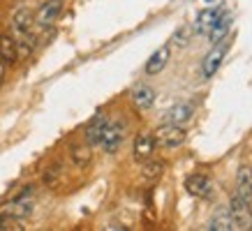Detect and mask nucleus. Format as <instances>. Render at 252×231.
Here are the masks:
<instances>
[{
  "instance_id": "3",
  "label": "nucleus",
  "mask_w": 252,
  "mask_h": 231,
  "mask_svg": "<svg viewBox=\"0 0 252 231\" xmlns=\"http://www.w3.org/2000/svg\"><path fill=\"white\" fill-rule=\"evenodd\" d=\"M231 215V220H234V227L241 231H250L252 229V208L245 203L241 197H238L236 192L231 194L229 199V210H227Z\"/></svg>"
},
{
  "instance_id": "18",
  "label": "nucleus",
  "mask_w": 252,
  "mask_h": 231,
  "mask_svg": "<svg viewBox=\"0 0 252 231\" xmlns=\"http://www.w3.org/2000/svg\"><path fill=\"white\" fill-rule=\"evenodd\" d=\"M194 37V28H192V23H185V26H181L178 30L174 32V37H171V44H176V46H188L190 44V39Z\"/></svg>"
},
{
  "instance_id": "2",
  "label": "nucleus",
  "mask_w": 252,
  "mask_h": 231,
  "mask_svg": "<svg viewBox=\"0 0 252 231\" xmlns=\"http://www.w3.org/2000/svg\"><path fill=\"white\" fill-rule=\"evenodd\" d=\"M153 139L158 148H178L185 141V130L176 123H164L153 132Z\"/></svg>"
},
{
  "instance_id": "8",
  "label": "nucleus",
  "mask_w": 252,
  "mask_h": 231,
  "mask_svg": "<svg viewBox=\"0 0 252 231\" xmlns=\"http://www.w3.org/2000/svg\"><path fill=\"white\" fill-rule=\"evenodd\" d=\"M155 139H153V132H141V134H137V139H134V160L137 162H146L151 160L155 153Z\"/></svg>"
},
{
  "instance_id": "5",
  "label": "nucleus",
  "mask_w": 252,
  "mask_h": 231,
  "mask_svg": "<svg viewBox=\"0 0 252 231\" xmlns=\"http://www.w3.org/2000/svg\"><path fill=\"white\" fill-rule=\"evenodd\" d=\"M123 141H125V125L111 123V120H109V125L104 127V132H102V139H99L102 150L109 155H114L116 150L123 146Z\"/></svg>"
},
{
  "instance_id": "23",
  "label": "nucleus",
  "mask_w": 252,
  "mask_h": 231,
  "mask_svg": "<svg viewBox=\"0 0 252 231\" xmlns=\"http://www.w3.org/2000/svg\"><path fill=\"white\" fill-rule=\"evenodd\" d=\"M206 2H215V0H206Z\"/></svg>"
},
{
  "instance_id": "16",
  "label": "nucleus",
  "mask_w": 252,
  "mask_h": 231,
  "mask_svg": "<svg viewBox=\"0 0 252 231\" xmlns=\"http://www.w3.org/2000/svg\"><path fill=\"white\" fill-rule=\"evenodd\" d=\"M0 60L5 62V65H14L19 60L16 42L12 35H0Z\"/></svg>"
},
{
  "instance_id": "4",
  "label": "nucleus",
  "mask_w": 252,
  "mask_h": 231,
  "mask_svg": "<svg viewBox=\"0 0 252 231\" xmlns=\"http://www.w3.org/2000/svg\"><path fill=\"white\" fill-rule=\"evenodd\" d=\"M229 44H231L229 35H227V37H222L220 42H215V44H213V49H211V51L206 54V58H204V77L211 79L215 72L220 69L222 60H224V56H227Z\"/></svg>"
},
{
  "instance_id": "15",
  "label": "nucleus",
  "mask_w": 252,
  "mask_h": 231,
  "mask_svg": "<svg viewBox=\"0 0 252 231\" xmlns=\"http://www.w3.org/2000/svg\"><path fill=\"white\" fill-rule=\"evenodd\" d=\"M192 116H194V109H192V104H176V107H171L164 114V123H176V125H183L188 123Z\"/></svg>"
},
{
  "instance_id": "6",
  "label": "nucleus",
  "mask_w": 252,
  "mask_h": 231,
  "mask_svg": "<svg viewBox=\"0 0 252 231\" xmlns=\"http://www.w3.org/2000/svg\"><path fill=\"white\" fill-rule=\"evenodd\" d=\"M185 190L192 194V197H197V199H211L215 194V185L213 180L204 173H192V176L185 178Z\"/></svg>"
},
{
  "instance_id": "22",
  "label": "nucleus",
  "mask_w": 252,
  "mask_h": 231,
  "mask_svg": "<svg viewBox=\"0 0 252 231\" xmlns=\"http://www.w3.org/2000/svg\"><path fill=\"white\" fill-rule=\"evenodd\" d=\"M2 81H5V62L0 60V86H2Z\"/></svg>"
},
{
  "instance_id": "14",
  "label": "nucleus",
  "mask_w": 252,
  "mask_h": 231,
  "mask_svg": "<svg viewBox=\"0 0 252 231\" xmlns=\"http://www.w3.org/2000/svg\"><path fill=\"white\" fill-rule=\"evenodd\" d=\"M132 102H134V107H137L139 111H146V109H151L155 104V90L146 84L134 86V90H132Z\"/></svg>"
},
{
  "instance_id": "7",
  "label": "nucleus",
  "mask_w": 252,
  "mask_h": 231,
  "mask_svg": "<svg viewBox=\"0 0 252 231\" xmlns=\"http://www.w3.org/2000/svg\"><path fill=\"white\" fill-rule=\"evenodd\" d=\"M61 12H63V0H42L37 14H35V23L39 28H51L58 21Z\"/></svg>"
},
{
  "instance_id": "10",
  "label": "nucleus",
  "mask_w": 252,
  "mask_h": 231,
  "mask_svg": "<svg viewBox=\"0 0 252 231\" xmlns=\"http://www.w3.org/2000/svg\"><path fill=\"white\" fill-rule=\"evenodd\" d=\"M169 58H171V46H169V44L160 46V49H158V51L148 58V62H146V74H151V77L160 74L162 69L167 67Z\"/></svg>"
},
{
  "instance_id": "1",
  "label": "nucleus",
  "mask_w": 252,
  "mask_h": 231,
  "mask_svg": "<svg viewBox=\"0 0 252 231\" xmlns=\"http://www.w3.org/2000/svg\"><path fill=\"white\" fill-rule=\"evenodd\" d=\"M32 187H26V192L19 194L14 201L0 206V220L12 222V220H26L32 213Z\"/></svg>"
},
{
  "instance_id": "13",
  "label": "nucleus",
  "mask_w": 252,
  "mask_h": 231,
  "mask_svg": "<svg viewBox=\"0 0 252 231\" xmlns=\"http://www.w3.org/2000/svg\"><path fill=\"white\" fill-rule=\"evenodd\" d=\"M229 28H231V14L229 12H220V16L211 26V30L206 32V37L211 39V44H215V42H220L222 37L229 35Z\"/></svg>"
},
{
  "instance_id": "20",
  "label": "nucleus",
  "mask_w": 252,
  "mask_h": 231,
  "mask_svg": "<svg viewBox=\"0 0 252 231\" xmlns=\"http://www.w3.org/2000/svg\"><path fill=\"white\" fill-rule=\"evenodd\" d=\"M208 229L211 231H231V229H236V227H234V220H231L229 213H220V215H215L213 220H211Z\"/></svg>"
},
{
  "instance_id": "21",
  "label": "nucleus",
  "mask_w": 252,
  "mask_h": 231,
  "mask_svg": "<svg viewBox=\"0 0 252 231\" xmlns=\"http://www.w3.org/2000/svg\"><path fill=\"white\" fill-rule=\"evenodd\" d=\"M61 176V167H51V169H46L44 173V183L49 185V187H56V178Z\"/></svg>"
},
{
  "instance_id": "19",
  "label": "nucleus",
  "mask_w": 252,
  "mask_h": 231,
  "mask_svg": "<svg viewBox=\"0 0 252 231\" xmlns=\"http://www.w3.org/2000/svg\"><path fill=\"white\" fill-rule=\"evenodd\" d=\"M164 173V162L160 160H146L144 162V178L146 180H155V178H160Z\"/></svg>"
},
{
  "instance_id": "11",
  "label": "nucleus",
  "mask_w": 252,
  "mask_h": 231,
  "mask_svg": "<svg viewBox=\"0 0 252 231\" xmlns=\"http://www.w3.org/2000/svg\"><path fill=\"white\" fill-rule=\"evenodd\" d=\"M236 194L252 208V169L241 167L236 173Z\"/></svg>"
},
{
  "instance_id": "17",
  "label": "nucleus",
  "mask_w": 252,
  "mask_h": 231,
  "mask_svg": "<svg viewBox=\"0 0 252 231\" xmlns=\"http://www.w3.org/2000/svg\"><path fill=\"white\" fill-rule=\"evenodd\" d=\"M69 157H72V162L77 164V169H86L88 164H91L93 160V153H91V146L88 144H77V146L69 148Z\"/></svg>"
},
{
  "instance_id": "9",
  "label": "nucleus",
  "mask_w": 252,
  "mask_h": 231,
  "mask_svg": "<svg viewBox=\"0 0 252 231\" xmlns=\"http://www.w3.org/2000/svg\"><path fill=\"white\" fill-rule=\"evenodd\" d=\"M109 125V118L104 114H97L95 118H91V123L86 125L84 130V139L88 146H99V139H102V132H104V127Z\"/></svg>"
},
{
  "instance_id": "12",
  "label": "nucleus",
  "mask_w": 252,
  "mask_h": 231,
  "mask_svg": "<svg viewBox=\"0 0 252 231\" xmlns=\"http://www.w3.org/2000/svg\"><path fill=\"white\" fill-rule=\"evenodd\" d=\"M222 7H206L201 9L197 14V21L192 23V28H194V35H206L208 30H211V26L215 23V19L220 16Z\"/></svg>"
}]
</instances>
